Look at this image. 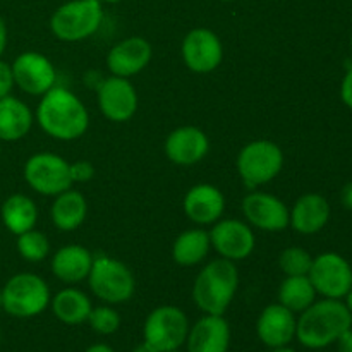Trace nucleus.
Here are the masks:
<instances>
[{
    "mask_svg": "<svg viewBox=\"0 0 352 352\" xmlns=\"http://www.w3.org/2000/svg\"><path fill=\"white\" fill-rule=\"evenodd\" d=\"M352 329V315L340 299H320L299 313L296 339L309 351H323Z\"/></svg>",
    "mask_w": 352,
    "mask_h": 352,
    "instance_id": "nucleus-1",
    "label": "nucleus"
},
{
    "mask_svg": "<svg viewBox=\"0 0 352 352\" xmlns=\"http://www.w3.org/2000/svg\"><path fill=\"white\" fill-rule=\"evenodd\" d=\"M41 129L58 141H74L86 133L89 116L85 103L65 88L48 89L36 109Z\"/></svg>",
    "mask_w": 352,
    "mask_h": 352,
    "instance_id": "nucleus-2",
    "label": "nucleus"
},
{
    "mask_svg": "<svg viewBox=\"0 0 352 352\" xmlns=\"http://www.w3.org/2000/svg\"><path fill=\"white\" fill-rule=\"evenodd\" d=\"M239 285V272L234 261L217 258L203 267L192 285L195 305L205 315H223Z\"/></svg>",
    "mask_w": 352,
    "mask_h": 352,
    "instance_id": "nucleus-3",
    "label": "nucleus"
},
{
    "mask_svg": "<svg viewBox=\"0 0 352 352\" xmlns=\"http://www.w3.org/2000/svg\"><path fill=\"white\" fill-rule=\"evenodd\" d=\"M103 21L100 0H71L58 7L50 17V30L60 41L74 43L98 31Z\"/></svg>",
    "mask_w": 352,
    "mask_h": 352,
    "instance_id": "nucleus-4",
    "label": "nucleus"
},
{
    "mask_svg": "<svg viewBox=\"0 0 352 352\" xmlns=\"http://www.w3.org/2000/svg\"><path fill=\"white\" fill-rule=\"evenodd\" d=\"M47 282L34 274H17L2 289V308L14 318H33L50 306Z\"/></svg>",
    "mask_w": 352,
    "mask_h": 352,
    "instance_id": "nucleus-5",
    "label": "nucleus"
},
{
    "mask_svg": "<svg viewBox=\"0 0 352 352\" xmlns=\"http://www.w3.org/2000/svg\"><path fill=\"white\" fill-rule=\"evenodd\" d=\"M88 284L93 294L107 305H122L134 296L136 280L122 261L100 254L93 260Z\"/></svg>",
    "mask_w": 352,
    "mask_h": 352,
    "instance_id": "nucleus-6",
    "label": "nucleus"
},
{
    "mask_svg": "<svg viewBox=\"0 0 352 352\" xmlns=\"http://www.w3.org/2000/svg\"><path fill=\"white\" fill-rule=\"evenodd\" d=\"M237 172L248 189L268 184L284 167V151L277 143L258 140L248 143L237 155Z\"/></svg>",
    "mask_w": 352,
    "mask_h": 352,
    "instance_id": "nucleus-7",
    "label": "nucleus"
},
{
    "mask_svg": "<svg viewBox=\"0 0 352 352\" xmlns=\"http://www.w3.org/2000/svg\"><path fill=\"white\" fill-rule=\"evenodd\" d=\"M189 320L177 306H158L146 316L143 325V342L155 352L181 349L189 333Z\"/></svg>",
    "mask_w": 352,
    "mask_h": 352,
    "instance_id": "nucleus-8",
    "label": "nucleus"
},
{
    "mask_svg": "<svg viewBox=\"0 0 352 352\" xmlns=\"http://www.w3.org/2000/svg\"><path fill=\"white\" fill-rule=\"evenodd\" d=\"M24 179L38 195L57 196L74 184L69 162L55 153H36L24 164Z\"/></svg>",
    "mask_w": 352,
    "mask_h": 352,
    "instance_id": "nucleus-9",
    "label": "nucleus"
},
{
    "mask_svg": "<svg viewBox=\"0 0 352 352\" xmlns=\"http://www.w3.org/2000/svg\"><path fill=\"white\" fill-rule=\"evenodd\" d=\"M308 277L316 294L327 299H344L352 287V267L339 253H322L313 258Z\"/></svg>",
    "mask_w": 352,
    "mask_h": 352,
    "instance_id": "nucleus-10",
    "label": "nucleus"
},
{
    "mask_svg": "<svg viewBox=\"0 0 352 352\" xmlns=\"http://www.w3.org/2000/svg\"><path fill=\"white\" fill-rule=\"evenodd\" d=\"M182 60L189 71L196 74H208L215 71L223 58L220 38L208 28L191 30L182 40Z\"/></svg>",
    "mask_w": 352,
    "mask_h": 352,
    "instance_id": "nucleus-11",
    "label": "nucleus"
},
{
    "mask_svg": "<svg viewBox=\"0 0 352 352\" xmlns=\"http://www.w3.org/2000/svg\"><path fill=\"white\" fill-rule=\"evenodd\" d=\"M208 234L212 248L219 253V256L234 261V263L246 260L254 251V244H256L250 226L236 219L219 220L213 223Z\"/></svg>",
    "mask_w": 352,
    "mask_h": 352,
    "instance_id": "nucleus-12",
    "label": "nucleus"
},
{
    "mask_svg": "<svg viewBox=\"0 0 352 352\" xmlns=\"http://www.w3.org/2000/svg\"><path fill=\"white\" fill-rule=\"evenodd\" d=\"M14 85L31 96H43L54 88L57 72L52 62L38 52H24L12 62Z\"/></svg>",
    "mask_w": 352,
    "mask_h": 352,
    "instance_id": "nucleus-13",
    "label": "nucleus"
},
{
    "mask_svg": "<svg viewBox=\"0 0 352 352\" xmlns=\"http://www.w3.org/2000/svg\"><path fill=\"white\" fill-rule=\"evenodd\" d=\"M98 107L112 122H126L138 110V93L127 78L110 76L98 88Z\"/></svg>",
    "mask_w": 352,
    "mask_h": 352,
    "instance_id": "nucleus-14",
    "label": "nucleus"
},
{
    "mask_svg": "<svg viewBox=\"0 0 352 352\" xmlns=\"http://www.w3.org/2000/svg\"><path fill=\"white\" fill-rule=\"evenodd\" d=\"M243 213L251 226L267 232H280L289 227L291 210L270 192L253 191L243 199Z\"/></svg>",
    "mask_w": 352,
    "mask_h": 352,
    "instance_id": "nucleus-15",
    "label": "nucleus"
},
{
    "mask_svg": "<svg viewBox=\"0 0 352 352\" xmlns=\"http://www.w3.org/2000/svg\"><path fill=\"white\" fill-rule=\"evenodd\" d=\"M296 325H298L296 313L282 306L280 302L268 305L258 316V339L268 349L289 346L296 339Z\"/></svg>",
    "mask_w": 352,
    "mask_h": 352,
    "instance_id": "nucleus-16",
    "label": "nucleus"
},
{
    "mask_svg": "<svg viewBox=\"0 0 352 352\" xmlns=\"http://www.w3.org/2000/svg\"><path fill=\"white\" fill-rule=\"evenodd\" d=\"M186 352H229L230 327L223 315H205L189 327Z\"/></svg>",
    "mask_w": 352,
    "mask_h": 352,
    "instance_id": "nucleus-17",
    "label": "nucleus"
},
{
    "mask_svg": "<svg viewBox=\"0 0 352 352\" xmlns=\"http://www.w3.org/2000/svg\"><path fill=\"white\" fill-rule=\"evenodd\" d=\"M208 150V136L195 126L177 127L165 140V155L175 165H196L206 157Z\"/></svg>",
    "mask_w": 352,
    "mask_h": 352,
    "instance_id": "nucleus-18",
    "label": "nucleus"
},
{
    "mask_svg": "<svg viewBox=\"0 0 352 352\" xmlns=\"http://www.w3.org/2000/svg\"><path fill=\"white\" fill-rule=\"evenodd\" d=\"M151 55L153 50L148 40H144L143 36H131L110 48L107 55V65L112 76L131 78L140 74L150 64Z\"/></svg>",
    "mask_w": 352,
    "mask_h": 352,
    "instance_id": "nucleus-19",
    "label": "nucleus"
},
{
    "mask_svg": "<svg viewBox=\"0 0 352 352\" xmlns=\"http://www.w3.org/2000/svg\"><path fill=\"white\" fill-rule=\"evenodd\" d=\"M182 208L186 217L198 226H212L223 215L226 198L217 186L196 184L186 192Z\"/></svg>",
    "mask_w": 352,
    "mask_h": 352,
    "instance_id": "nucleus-20",
    "label": "nucleus"
},
{
    "mask_svg": "<svg viewBox=\"0 0 352 352\" xmlns=\"http://www.w3.org/2000/svg\"><path fill=\"white\" fill-rule=\"evenodd\" d=\"M330 220V203L316 192L302 195L291 210L289 226L299 234L311 236L320 232Z\"/></svg>",
    "mask_w": 352,
    "mask_h": 352,
    "instance_id": "nucleus-21",
    "label": "nucleus"
},
{
    "mask_svg": "<svg viewBox=\"0 0 352 352\" xmlns=\"http://www.w3.org/2000/svg\"><path fill=\"white\" fill-rule=\"evenodd\" d=\"M95 256L79 244L60 248L52 258V272L64 284H78L88 278Z\"/></svg>",
    "mask_w": 352,
    "mask_h": 352,
    "instance_id": "nucleus-22",
    "label": "nucleus"
},
{
    "mask_svg": "<svg viewBox=\"0 0 352 352\" xmlns=\"http://www.w3.org/2000/svg\"><path fill=\"white\" fill-rule=\"evenodd\" d=\"M88 213V203L79 191L67 189L55 196L50 208V217L54 226L62 232H71L82 226Z\"/></svg>",
    "mask_w": 352,
    "mask_h": 352,
    "instance_id": "nucleus-23",
    "label": "nucleus"
},
{
    "mask_svg": "<svg viewBox=\"0 0 352 352\" xmlns=\"http://www.w3.org/2000/svg\"><path fill=\"white\" fill-rule=\"evenodd\" d=\"M33 126L30 107L19 98H0V141L23 140Z\"/></svg>",
    "mask_w": 352,
    "mask_h": 352,
    "instance_id": "nucleus-24",
    "label": "nucleus"
},
{
    "mask_svg": "<svg viewBox=\"0 0 352 352\" xmlns=\"http://www.w3.org/2000/svg\"><path fill=\"white\" fill-rule=\"evenodd\" d=\"M52 311L58 322L65 325H81L88 322L93 305L91 299L76 287H65L58 291L50 301Z\"/></svg>",
    "mask_w": 352,
    "mask_h": 352,
    "instance_id": "nucleus-25",
    "label": "nucleus"
},
{
    "mask_svg": "<svg viewBox=\"0 0 352 352\" xmlns=\"http://www.w3.org/2000/svg\"><path fill=\"white\" fill-rule=\"evenodd\" d=\"M212 243L210 234L203 229H189L179 234L172 244V258L181 267H195L208 254Z\"/></svg>",
    "mask_w": 352,
    "mask_h": 352,
    "instance_id": "nucleus-26",
    "label": "nucleus"
},
{
    "mask_svg": "<svg viewBox=\"0 0 352 352\" xmlns=\"http://www.w3.org/2000/svg\"><path fill=\"white\" fill-rule=\"evenodd\" d=\"M2 220L7 230L19 236L34 229L38 222V206L31 198L24 195H12L3 201Z\"/></svg>",
    "mask_w": 352,
    "mask_h": 352,
    "instance_id": "nucleus-27",
    "label": "nucleus"
},
{
    "mask_svg": "<svg viewBox=\"0 0 352 352\" xmlns=\"http://www.w3.org/2000/svg\"><path fill=\"white\" fill-rule=\"evenodd\" d=\"M316 291L308 275L285 277L278 287V302L292 313H302L316 301Z\"/></svg>",
    "mask_w": 352,
    "mask_h": 352,
    "instance_id": "nucleus-28",
    "label": "nucleus"
},
{
    "mask_svg": "<svg viewBox=\"0 0 352 352\" xmlns=\"http://www.w3.org/2000/svg\"><path fill=\"white\" fill-rule=\"evenodd\" d=\"M17 251L30 263H40L50 253V243L43 232L31 229L17 236Z\"/></svg>",
    "mask_w": 352,
    "mask_h": 352,
    "instance_id": "nucleus-29",
    "label": "nucleus"
},
{
    "mask_svg": "<svg viewBox=\"0 0 352 352\" xmlns=\"http://www.w3.org/2000/svg\"><path fill=\"white\" fill-rule=\"evenodd\" d=\"M313 256L302 248H287L278 256V267L284 272L285 277H294V275H308L311 270Z\"/></svg>",
    "mask_w": 352,
    "mask_h": 352,
    "instance_id": "nucleus-30",
    "label": "nucleus"
},
{
    "mask_svg": "<svg viewBox=\"0 0 352 352\" xmlns=\"http://www.w3.org/2000/svg\"><path fill=\"white\" fill-rule=\"evenodd\" d=\"M88 323L100 336H113L120 329L122 318H120L117 309H113L110 305H105L91 309L88 316Z\"/></svg>",
    "mask_w": 352,
    "mask_h": 352,
    "instance_id": "nucleus-31",
    "label": "nucleus"
},
{
    "mask_svg": "<svg viewBox=\"0 0 352 352\" xmlns=\"http://www.w3.org/2000/svg\"><path fill=\"white\" fill-rule=\"evenodd\" d=\"M72 182H88L95 175V167L88 160H79L76 164H69Z\"/></svg>",
    "mask_w": 352,
    "mask_h": 352,
    "instance_id": "nucleus-32",
    "label": "nucleus"
},
{
    "mask_svg": "<svg viewBox=\"0 0 352 352\" xmlns=\"http://www.w3.org/2000/svg\"><path fill=\"white\" fill-rule=\"evenodd\" d=\"M14 88L12 67L7 62L0 60V98H6L10 95Z\"/></svg>",
    "mask_w": 352,
    "mask_h": 352,
    "instance_id": "nucleus-33",
    "label": "nucleus"
},
{
    "mask_svg": "<svg viewBox=\"0 0 352 352\" xmlns=\"http://www.w3.org/2000/svg\"><path fill=\"white\" fill-rule=\"evenodd\" d=\"M340 98H342L344 105L352 110V67H349L342 82H340Z\"/></svg>",
    "mask_w": 352,
    "mask_h": 352,
    "instance_id": "nucleus-34",
    "label": "nucleus"
},
{
    "mask_svg": "<svg viewBox=\"0 0 352 352\" xmlns=\"http://www.w3.org/2000/svg\"><path fill=\"white\" fill-rule=\"evenodd\" d=\"M336 344L337 352H352V329L347 330L346 333H342Z\"/></svg>",
    "mask_w": 352,
    "mask_h": 352,
    "instance_id": "nucleus-35",
    "label": "nucleus"
},
{
    "mask_svg": "<svg viewBox=\"0 0 352 352\" xmlns=\"http://www.w3.org/2000/svg\"><path fill=\"white\" fill-rule=\"evenodd\" d=\"M340 198H342V205L346 206V208L352 210V182L344 186L342 196H340Z\"/></svg>",
    "mask_w": 352,
    "mask_h": 352,
    "instance_id": "nucleus-36",
    "label": "nucleus"
},
{
    "mask_svg": "<svg viewBox=\"0 0 352 352\" xmlns=\"http://www.w3.org/2000/svg\"><path fill=\"white\" fill-rule=\"evenodd\" d=\"M6 47H7V26L3 17L0 16V55L3 54Z\"/></svg>",
    "mask_w": 352,
    "mask_h": 352,
    "instance_id": "nucleus-37",
    "label": "nucleus"
},
{
    "mask_svg": "<svg viewBox=\"0 0 352 352\" xmlns=\"http://www.w3.org/2000/svg\"><path fill=\"white\" fill-rule=\"evenodd\" d=\"M85 352H116V351H113L110 346H107V344H93V346H89Z\"/></svg>",
    "mask_w": 352,
    "mask_h": 352,
    "instance_id": "nucleus-38",
    "label": "nucleus"
},
{
    "mask_svg": "<svg viewBox=\"0 0 352 352\" xmlns=\"http://www.w3.org/2000/svg\"><path fill=\"white\" fill-rule=\"evenodd\" d=\"M133 352H155V351L151 349V347L148 346V344L141 342L140 346H136V347H134V351H133Z\"/></svg>",
    "mask_w": 352,
    "mask_h": 352,
    "instance_id": "nucleus-39",
    "label": "nucleus"
},
{
    "mask_svg": "<svg viewBox=\"0 0 352 352\" xmlns=\"http://www.w3.org/2000/svg\"><path fill=\"white\" fill-rule=\"evenodd\" d=\"M346 306H347V309H349L351 315H352V287H351V291L347 292V296H346Z\"/></svg>",
    "mask_w": 352,
    "mask_h": 352,
    "instance_id": "nucleus-40",
    "label": "nucleus"
},
{
    "mask_svg": "<svg viewBox=\"0 0 352 352\" xmlns=\"http://www.w3.org/2000/svg\"><path fill=\"white\" fill-rule=\"evenodd\" d=\"M268 352H296L292 347L289 346H284V347H274V349H270Z\"/></svg>",
    "mask_w": 352,
    "mask_h": 352,
    "instance_id": "nucleus-41",
    "label": "nucleus"
},
{
    "mask_svg": "<svg viewBox=\"0 0 352 352\" xmlns=\"http://www.w3.org/2000/svg\"><path fill=\"white\" fill-rule=\"evenodd\" d=\"M100 2H107V3H117V2H120V0H100Z\"/></svg>",
    "mask_w": 352,
    "mask_h": 352,
    "instance_id": "nucleus-42",
    "label": "nucleus"
},
{
    "mask_svg": "<svg viewBox=\"0 0 352 352\" xmlns=\"http://www.w3.org/2000/svg\"><path fill=\"white\" fill-rule=\"evenodd\" d=\"M0 308H2V289H0Z\"/></svg>",
    "mask_w": 352,
    "mask_h": 352,
    "instance_id": "nucleus-43",
    "label": "nucleus"
},
{
    "mask_svg": "<svg viewBox=\"0 0 352 352\" xmlns=\"http://www.w3.org/2000/svg\"><path fill=\"white\" fill-rule=\"evenodd\" d=\"M168 352H182L181 349H175V351H168Z\"/></svg>",
    "mask_w": 352,
    "mask_h": 352,
    "instance_id": "nucleus-44",
    "label": "nucleus"
},
{
    "mask_svg": "<svg viewBox=\"0 0 352 352\" xmlns=\"http://www.w3.org/2000/svg\"><path fill=\"white\" fill-rule=\"evenodd\" d=\"M222 2H232V0H222Z\"/></svg>",
    "mask_w": 352,
    "mask_h": 352,
    "instance_id": "nucleus-45",
    "label": "nucleus"
},
{
    "mask_svg": "<svg viewBox=\"0 0 352 352\" xmlns=\"http://www.w3.org/2000/svg\"><path fill=\"white\" fill-rule=\"evenodd\" d=\"M351 50H352V36H351Z\"/></svg>",
    "mask_w": 352,
    "mask_h": 352,
    "instance_id": "nucleus-46",
    "label": "nucleus"
},
{
    "mask_svg": "<svg viewBox=\"0 0 352 352\" xmlns=\"http://www.w3.org/2000/svg\"><path fill=\"white\" fill-rule=\"evenodd\" d=\"M313 352H323V351H313Z\"/></svg>",
    "mask_w": 352,
    "mask_h": 352,
    "instance_id": "nucleus-47",
    "label": "nucleus"
},
{
    "mask_svg": "<svg viewBox=\"0 0 352 352\" xmlns=\"http://www.w3.org/2000/svg\"><path fill=\"white\" fill-rule=\"evenodd\" d=\"M0 339H2V333H0Z\"/></svg>",
    "mask_w": 352,
    "mask_h": 352,
    "instance_id": "nucleus-48",
    "label": "nucleus"
},
{
    "mask_svg": "<svg viewBox=\"0 0 352 352\" xmlns=\"http://www.w3.org/2000/svg\"><path fill=\"white\" fill-rule=\"evenodd\" d=\"M237 352H243V351H237Z\"/></svg>",
    "mask_w": 352,
    "mask_h": 352,
    "instance_id": "nucleus-49",
    "label": "nucleus"
},
{
    "mask_svg": "<svg viewBox=\"0 0 352 352\" xmlns=\"http://www.w3.org/2000/svg\"><path fill=\"white\" fill-rule=\"evenodd\" d=\"M0 155H2V151H0Z\"/></svg>",
    "mask_w": 352,
    "mask_h": 352,
    "instance_id": "nucleus-50",
    "label": "nucleus"
}]
</instances>
